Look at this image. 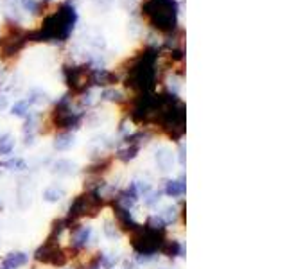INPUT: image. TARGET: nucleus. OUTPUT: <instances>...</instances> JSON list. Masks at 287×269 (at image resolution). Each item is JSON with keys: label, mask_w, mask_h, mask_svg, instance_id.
<instances>
[{"label": "nucleus", "mask_w": 287, "mask_h": 269, "mask_svg": "<svg viewBox=\"0 0 287 269\" xmlns=\"http://www.w3.org/2000/svg\"><path fill=\"white\" fill-rule=\"evenodd\" d=\"M14 149V140L11 134H4L0 136V156H5V154H11Z\"/></svg>", "instance_id": "dca6fc26"}, {"label": "nucleus", "mask_w": 287, "mask_h": 269, "mask_svg": "<svg viewBox=\"0 0 287 269\" xmlns=\"http://www.w3.org/2000/svg\"><path fill=\"white\" fill-rule=\"evenodd\" d=\"M139 149H140V143L131 142V145H128L126 149H121V151L117 152V158H119V160H122V161H130V160H133V158L137 156Z\"/></svg>", "instance_id": "2eb2a0df"}, {"label": "nucleus", "mask_w": 287, "mask_h": 269, "mask_svg": "<svg viewBox=\"0 0 287 269\" xmlns=\"http://www.w3.org/2000/svg\"><path fill=\"white\" fill-rule=\"evenodd\" d=\"M165 255L169 257H179V255H183V246L179 244L178 241H165L163 244H161L160 248Z\"/></svg>", "instance_id": "ddd939ff"}, {"label": "nucleus", "mask_w": 287, "mask_h": 269, "mask_svg": "<svg viewBox=\"0 0 287 269\" xmlns=\"http://www.w3.org/2000/svg\"><path fill=\"white\" fill-rule=\"evenodd\" d=\"M187 192V183L183 179H169L165 183V194L170 197H179Z\"/></svg>", "instance_id": "9b49d317"}, {"label": "nucleus", "mask_w": 287, "mask_h": 269, "mask_svg": "<svg viewBox=\"0 0 287 269\" xmlns=\"http://www.w3.org/2000/svg\"><path fill=\"white\" fill-rule=\"evenodd\" d=\"M27 260H29V255L23 253V251H14V253H9L2 264H0V269H16L20 266H25Z\"/></svg>", "instance_id": "6e6552de"}, {"label": "nucleus", "mask_w": 287, "mask_h": 269, "mask_svg": "<svg viewBox=\"0 0 287 269\" xmlns=\"http://www.w3.org/2000/svg\"><path fill=\"white\" fill-rule=\"evenodd\" d=\"M101 206H103V197L99 196L97 190H90L83 196H77L70 205L68 221H76L81 217H95L101 212Z\"/></svg>", "instance_id": "20e7f679"}, {"label": "nucleus", "mask_w": 287, "mask_h": 269, "mask_svg": "<svg viewBox=\"0 0 287 269\" xmlns=\"http://www.w3.org/2000/svg\"><path fill=\"white\" fill-rule=\"evenodd\" d=\"M29 104H31L29 101H20L13 106V113L18 117H25L27 112H29Z\"/></svg>", "instance_id": "aec40b11"}, {"label": "nucleus", "mask_w": 287, "mask_h": 269, "mask_svg": "<svg viewBox=\"0 0 287 269\" xmlns=\"http://www.w3.org/2000/svg\"><path fill=\"white\" fill-rule=\"evenodd\" d=\"M72 143H74V136L70 133H61L58 134V138L54 142V149L56 151H68L72 147Z\"/></svg>", "instance_id": "4468645a"}, {"label": "nucleus", "mask_w": 287, "mask_h": 269, "mask_svg": "<svg viewBox=\"0 0 287 269\" xmlns=\"http://www.w3.org/2000/svg\"><path fill=\"white\" fill-rule=\"evenodd\" d=\"M25 40H29V34H25L23 31H20L18 27H11L7 31V34L0 40V49H2V56L11 58L16 56L20 52V49L23 47Z\"/></svg>", "instance_id": "423d86ee"}, {"label": "nucleus", "mask_w": 287, "mask_h": 269, "mask_svg": "<svg viewBox=\"0 0 287 269\" xmlns=\"http://www.w3.org/2000/svg\"><path fill=\"white\" fill-rule=\"evenodd\" d=\"M36 260L49 266H63L68 260V255L67 251L56 242V239L49 237L43 246L36 251Z\"/></svg>", "instance_id": "39448f33"}, {"label": "nucleus", "mask_w": 287, "mask_h": 269, "mask_svg": "<svg viewBox=\"0 0 287 269\" xmlns=\"http://www.w3.org/2000/svg\"><path fill=\"white\" fill-rule=\"evenodd\" d=\"M67 81L74 90L83 92L88 88V85H92V70H88V68H68Z\"/></svg>", "instance_id": "0eeeda50"}, {"label": "nucleus", "mask_w": 287, "mask_h": 269, "mask_svg": "<svg viewBox=\"0 0 287 269\" xmlns=\"http://www.w3.org/2000/svg\"><path fill=\"white\" fill-rule=\"evenodd\" d=\"M2 167H5V169H9V170H25L27 161L23 160V158H13V160L4 161Z\"/></svg>", "instance_id": "6ab92c4d"}, {"label": "nucleus", "mask_w": 287, "mask_h": 269, "mask_svg": "<svg viewBox=\"0 0 287 269\" xmlns=\"http://www.w3.org/2000/svg\"><path fill=\"white\" fill-rule=\"evenodd\" d=\"M90 237H92V228L90 226H76L74 228V235H72V244H74V248H85L86 244H88Z\"/></svg>", "instance_id": "1a4fd4ad"}, {"label": "nucleus", "mask_w": 287, "mask_h": 269, "mask_svg": "<svg viewBox=\"0 0 287 269\" xmlns=\"http://www.w3.org/2000/svg\"><path fill=\"white\" fill-rule=\"evenodd\" d=\"M76 20V9L65 4L56 13L45 18L40 31L34 32V34H29V38H32L36 41H65L70 36Z\"/></svg>", "instance_id": "f257e3e1"}, {"label": "nucleus", "mask_w": 287, "mask_h": 269, "mask_svg": "<svg viewBox=\"0 0 287 269\" xmlns=\"http://www.w3.org/2000/svg\"><path fill=\"white\" fill-rule=\"evenodd\" d=\"M104 233H106V237L115 239L117 235H119V226H117L115 223H110V221H108V223L104 224Z\"/></svg>", "instance_id": "412c9836"}, {"label": "nucleus", "mask_w": 287, "mask_h": 269, "mask_svg": "<svg viewBox=\"0 0 287 269\" xmlns=\"http://www.w3.org/2000/svg\"><path fill=\"white\" fill-rule=\"evenodd\" d=\"M154 59H156V56L152 54V50L142 54V56L133 63V67L130 68L128 86H131L133 90H140V92L152 88V86H154V81H156Z\"/></svg>", "instance_id": "7ed1b4c3"}, {"label": "nucleus", "mask_w": 287, "mask_h": 269, "mask_svg": "<svg viewBox=\"0 0 287 269\" xmlns=\"http://www.w3.org/2000/svg\"><path fill=\"white\" fill-rule=\"evenodd\" d=\"M158 201H160V192H147L145 196H144V203H145L147 206L156 205Z\"/></svg>", "instance_id": "4be33fe9"}, {"label": "nucleus", "mask_w": 287, "mask_h": 269, "mask_svg": "<svg viewBox=\"0 0 287 269\" xmlns=\"http://www.w3.org/2000/svg\"><path fill=\"white\" fill-rule=\"evenodd\" d=\"M156 163L161 172H169L172 169V163H174V154L169 149H160L156 152Z\"/></svg>", "instance_id": "9d476101"}, {"label": "nucleus", "mask_w": 287, "mask_h": 269, "mask_svg": "<svg viewBox=\"0 0 287 269\" xmlns=\"http://www.w3.org/2000/svg\"><path fill=\"white\" fill-rule=\"evenodd\" d=\"M63 188H58V187H49L47 190L43 192V199L49 203H58L59 199L63 197Z\"/></svg>", "instance_id": "f3484780"}, {"label": "nucleus", "mask_w": 287, "mask_h": 269, "mask_svg": "<svg viewBox=\"0 0 287 269\" xmlns=\"http://www.w3.org/2000/svg\"><path fill=\"white\" fill-rule=\"evenodd\" d=\"M54 172L59 176H70L76 172V165L72 163V161L68 160H58L56 163H54Z\"/></svg>", "instance_id": "f8f14e48"}, {"label": "nucleus", "mask_w": 287, "mask_h": 269, "mask_svg": "<svg viewBox=\"0 0 287 269\" xmlns=\"http://www.w3.org/2000/svg\"><path fill=\"white\" fill-rule=\"evenodd\" d=\"M178 215H179V212L176 206H167V208H163V212L160 214V217L163 219V223L165 224H172L178 221Z\"/></svg>", "instance_id": "a211bd4d"}, {"label": "nucleus", "mask_w": 287, "mask_h": 269, "mask_svg": "<svg viewBox=\"0 0 287 269\" xmlns=\"http://www.w3.org/2000/svg\"><path fill=\"white\" fill-rule=\"evenodd\" d=\"M142 16L147 23L161 32H172L178 25V2L176 0H144Z\"/></svg>", "instance_id": "f03ea898"}, {"label": "nucleus", "mask_w": 287, "mask_h": 269, "mask_svg": "<svg viewBox=\"0 0 287 269\" xmlns=\"http://www.w3.org/2000/svg\"><path fill=\"white\" fill-rule=\"evenodd\" d=\"M45 2H49V0H45Z\"/></svg>", "instance_id": "393cba45"}, {"label": "nucleus", "mask_w": 287, "mask_h": 269, "mask_svg": "<svg viewBox=\"0 0 287 269\" xmlns=\"http://www.w3.org/2000/svg\"><path fill=\"white\" fill-rule=\"evenodd\" d=\"M23 7L27 9V11H31V13H36L38 11V7H40V4L36 2V0H22Z\"/></svg>", "instance_id": "b1692460"}, {"label": "nucleus", "mask_w": 287, "mask_h": 269, "mask_svg": "<svg viewBox=\"0 0 287 269\" xmlns=\"http://www.w3.org/2000/svg\"><path fill=\"white\" fill-rule=\"evenodd\" d=\"M103 97L108 99V101H119L122 95H121V92H115V90H104Z\"/></svg>", "instance_id": "5701e85b"}]
</instances>
